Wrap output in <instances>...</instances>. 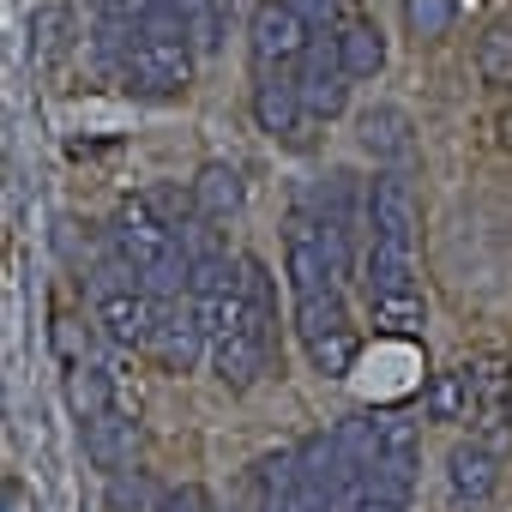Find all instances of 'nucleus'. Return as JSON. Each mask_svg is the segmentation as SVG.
Masks as SVG:
<instances>
[{
  "label": "nucleus",
  "mask_w": 512,
  "mask_h": 512,
  "mask_svg": "<svg viewBox=\"0 0 512 512\" xmlns=\"http://www.w3.org/2000/svg\"><path fill=\"white\" fill-rule=\"evenodd\" d=\"M368 320L380 338H416L428 326V308H422V290H404V296H368Z\"/></svg>",
  "instance_id": "aec40b11"
},
{
  "label": "nucleus",
  "mask_w": 512,
  "mask_h": 512,
  "mask_svg": "<svg viewBox=\"0 0 512 512\" xmlns=\"http://www.w3.org/2000/svg\"><path fill=\"white\" fill-rule=\"evenodd\" d=\"M356 139H362V151H368L374 163H410V157H416V127H410V115H404L398 103L362 109V115H356Z\"/></svg>",
  "instance_id": "9d476101"
},
{
  "label": "nucleus",
  "mask_w": 512,
  "mask_h": 512,
  "mask_svg": "<svg viewBox=\"0 0 512 512\" xmlns=\"http://www.w3.org/2000/svg\"><path fill=\"white\" fill-rule=\"evenodd\" d=\"M422 416L428 422H476L482 416V392H476L470 368H440L422 386Z\"/></svg>",
  "instance_id": "ddd939ff"
},
{
  "label": "nucleus",
  "mask_w": 512,
  "mask_h": 512,
  "mask_svg": "<svg viewBox=\"0 0 512 512\" xmlns=\"http://www.w3.org/2000/svg\"><path fill=\"white\" fill-rule=\"evenodd\" d=\"M67 410H73L79 422L115 410V386H109V374H103L91 356H67Z\"/></svg>",
  "instance_id": "6ab92c4d"
},
{
  "label": "nucleus",
  "mask_w": 512,
  "mask_h": 512,
  "mask_svg": "<svg viewBox=\"0 0 512 512\" xmlns=\"http://www.w3.org/2000/svg\"><path fill=\"white\" fill-rule=\"evenodd\" d=\"M476 79L488 91H512V19H494L476 37Z\"/></svg>",
  "instance_id": "412c9836"
},
{
  "label": "nucleus",
  "mask_w": 512,
  "mask_h": 512,
  "mask_svg": "<svg viewBox=\"0 0 512 512\" xmlns=\"http://www.w3.org/2000/svg\"><path fill=\"white\" fill-rule=\"evenodd\" d=\"M296 79H302V103H308V115H320V121L344 115V103H350V73H344V55H338V31L308 43Z\"/></svg>",
  "instance_id": "0eeeda50"
},
{
  "label": "nucleus",
  "mask_w": 512,
  "mask_h": 512,
  "mask_svg": "<svg viewBox=\"0 0 512 512\" xmlns=\"http://www.w3.org/2000/svg\"><path fill=\"white\" fill-rule=\"evenodd\" d=\"M362 284H368V296H404V290H416V247H404V241H368Z\"/></svg>",
  "instance_id": "2eb2a0df"
},
{
  "label": "nucleus",
  "mask_w": 512,
  "mask_h": 512,
  "mask_svg": "<svg viewBox=\"0 0 512 512\" xmlns=\"http://www.w3.org/2000/svg\"><path fill=\"white\" fill-rule=\"evenodd\" d=\"M163 512H211V500H205L199 482H187V488H169L163 494Z\"/></svg>",
  "instance_id": "bb28decb"
},
{
  "label": "nucleus",
  "mask_w": 512,
  "mask_h": 512,
  "mask_svg": "<svg viewBox=\"0 0 512 512\" xmlns=\"http://www.w3.org/2000/svg\"><path fill=\"white\" fill-rule=\"evenodd\" d=\"M145 356L163 374H193L211 356V338H205V326H199V314H193L187 296H163V314H157V332H151Z\"/></svg>",
  "instance_id": "39448f33"
},
{
  "label": "nucleus",
  "mask_w": 512,
  "mask_h": 512,
  "mask_svg": "<svg viewBox=\"0 0 512 512\" xmlns=\"http://www.w3.org/2000/svg\"><path fill=\"white\" fill-rule=\"evenodd\" d=\"M253 512H308L302 482H296V452L266 458L260 470H253Z\"/></svg>",
  "instance_id": "f3484780"
},
{
  "label": "nucleus",
  "mask_w": 512,
  "mask_h": 512,
  "mask_svg": "<svg viewBox=\"0 0 512 512\" xmlns=\"http://www.w3.org/2000/svg\"><path fill=\"white\" fill-rule=\"evenodd\" d=\"M338 55H344L350 79H374L386 67V31L374 19H344L338 25Z\"/></svg>",
  "instance_id": "a211bd4d"
},
{
  "label": "nucleus",
  "mask_w": 512,
  "mask_h": 512,
  "mask_svg": "<svg viewBox=\"0 0 512 512\" xmlns=\"http://www.w3.org/2000/svg\"><path fill=\"white\" fill-rule=\"evenodd\" d=\"M91 314H97V326H103L109 344H121V350H145L151 332H157L163 296H151L121 260H109V266L91 278Z\"/></svg>",
  "instance_id": "f03ea898"
},
{
  "label": "nucleus",
  "mask_w": 512,
  "mask_h": 512,
  "mask_svg": "<svg viewBox=\"0 0 512 512\" xmlns=\"http://www.w3.org/2000/svg\"><path fill=\"white\" fill-rule=\"evenodd\" d=\"M133 452H139V422H133V416L103 410V416L85 422V458H91L97 470L121 476V470H133Z\"/></svg>",
  "instance_id": "9b49d317"
},
{
  "label": "nucleus",
  "mask_w": 512,
  "mask_h": 512,
  "mask_svg": "<svg viewBox=\"0 0 512 512\" xmlns=\"http://www.w3.org/2000/svg\"><path fill=\"white\" fill-rule=\"evenodd\" d=\"M446 482H452V494L470 500V506L494 500V488H500V458H494V446H482V440L452 446V458H446Z\"/></svg>",
  "instance_id": "4468645a"
},
{
  "label": "nucleus",
  "mask_w": 512,
  "mask_h": 512,
  "mask_svg": "<svg viewBox=\"0 0 512 512\" xmlns=\"http://www.w3.org/2000/svg\"><path fill=\"white\" fill-rule=\"evenodd\" d=\"M223 7H235V0H223Z\"/></svg>",
  "instance_id": "c756f323"
},
{
  "label": "nucleus",
  "mask_w": 512,
  "mask_h": 512,
  "mask_svg": "<svg viewBox=\"0 0 512 512\" xmlns=\"http://www.w3.org/2000/svg\"><path fill=\"white\" fill-rule=\"evenodd\" d=\"M121 79L133 97H181L193 85V43L187 37H145L133 31L121 55Z\"/></svg>",
  "instance_id": "7ed1b4c3"
},
{
  "label": "nucleus",
  "mask_w": 512,
  "mask_h": 512,
  "mask_svg": "<svg viewBox=\"0 0 512 512\" xmlns=\"http://www.w3.org/2000/svg\"><path fill=\"white\" fill-rule=\"evenodd\" d=\"M284 272H290V290L296 296H314V290H332L338 284V253H332V241H326V229L314 217H290Z\"/></svg>",
  "instance_id": "423d86ee"
},
{
  "label": "nucleus",
  "mask_w": 512,
  "mask_h": 512,
  "mask_svg": "<svg viewBox=\"0 0 512 512\" xmlns=\"http://www.w3.org/2000/svg\"><path fill=\"white\" fill-rule=\"evenodd\" d=\"M284 7H296L308 25H314V37H332L344 19H338V0H284Z\"/></svg>",
  "instance_id": "393cba45"
},
{
  "label": "nucleus",
  "mask_w": 512,
  "mask_h": 512,
  "mask_svg": "<svg viewBox=\"0 0 512 512\" xmlns=\"http://www.w3.org/2000/svg\"><path fill=\"white\" fill-rule=\"evenodd\" d=\"M37 37H43V55H55V49L67 43V0H49V7H43Z\"/></svg>",
  "instance_id": "a878e982"
},
{
  "label": "nucleus",
  "mask_w": 512,
  "mask_h": 512,
  "mask_svg": "<svg viewBox=\"0 0 512 512\" xmlns=\"http://www.w3.org/2000/svg\"><path fill=\"white\" fill-rule=\"evenodd\" d=\"M362 217H368V241H404V247H416L422 211H416L410 181H398V175H374L368 193H362Z\"/></svg>",
  "instance_id": "6e6552de"
},
{
  "label": "nucleus",
  "mask_w": 512,
  "mask_h": 512,
  "mask_svg": "<svg viewBox=\"0 0 512 512\" xmlns=\"http://www.w3.org/2000/svg\"><path fill=\"white\" fill-rule=\"evenodd\" d=\"M308 43H314V25L296 7H284V0L253 7V19H247V55H253V67H260V73L266 67H302Z\"/></svg>",
  "instance_id": "20e7f679"
},
{
  "label": "nucleus",
  "mask_w": 512,
  "mask_h": 512,
  "mask_svg": "<svg viewBox=\"0 0 512 512\" xmlns=\"http://www.w3.org/2000/svg\"><path fill=\"white\" fill-rule=\"evenodd\" d=\"M344 332H356V326H350V314H344L338 284H332V290H314V296H296V338H302V350H314V344H326V338H344Z\"/></svg>",
  "instance_id": "dca6fc26"
},
{
  "label": "nucleus",
  "mask_w": 512,
  "mask_h": 512,
  "mask_svg": "<svg viewBox=\"0 0 512 512\" xmlns=\"http://www.w3.org/2000/svg\"><path fill=\"white\" fill-rule=\"evenodd\" d=\"M181 7V19H187V43H193V55H217V43H223V0H175Z\"/></svg>",
  "instance_id": "5701e85b"
},
{
  "label": "nucleus",
  "mask_w": 512,
  "mask_h": 512,
  "mask_svg": "<svg viewBox=\"0 0 512 512\" xmlns=\"http://www.w3.org/2000/svg\"><path fill=\"white\" fill-rule=\"evenodd\" d=\"M506 151H512V121H506Z\"/></svg>",
  "instance_id": "c85d7f7f"
},
{
  "label": "nucleus",
  "mask_w": 512,
  "mask_h": 512,
  "mask_svg": "<svg viewBox=\"0 0 512 512\" xmlns=\"http://www.w3.org/2000/svg\"><path fill=\"white\" fill-rule=\"evenodd\" d=\"M109 247L115 260L151 290V296H187L193 284V260H187V241L175 235L169 217H157L151 199H127L109 223Z\"/></svg>",
  "instance_id": "f257e3e1"
},
{
  "label": "nucleus",
  "mask_w": 512,
  "mask_h": 512,
  "mask_svg": "<svg viewBox=\"0 0 512 512\" xmlns=\"http://www.w3.org/2000/svg\"><path fill=\"white\" fill-rule=\"evenodd\" d=\"M109 512H163V494L133 470H121V476H109Z\"/></svg>",
  "instance_id": "b1692460"
},
{
  "label": "nucleus",
  "mask_w": 512,
  "mask_h": 512,
  "mask_svg": "<svg viewBox=\"0 0 512 512\" xmlns=\"http://www.w3.org/2000/svg\"><path fill=\"white\" fill-rule=\"evenodd\" d=\"M398 19H404V37L422 49V43H440V37H452L458 0H404V7H398Z\"/></svg>",
  "instance_id": "4be33fe9"
},
{
  "label": "nucleus",
  "mask_w": 512,
  "mask_h": 512,
  "mask_svg": "<svg viewBox=\"0 0 512 512\" xmlns=\"http://www.w3.org/2000/svg\"><path fill=\"white\" fill-rule=\"evenodd\" d=\"M302 115H308L302 79L290 67H266L260 85H253V121H260V133H272L284 145H302Z\"/></svg>",
  "instance_id": "1a4fd4ad"
},
{
  "label": "nucleus",
  "mask_w": 512,
  "mask_h": 512,
  "mask_svg": "<svg viewBox=\"0 0 512 512\" xmlns=\"http://www.w3.org/2000/svg\"><path fill=\"white\" fill-rule=\"evenodd\" d=\"M500 416H506V428H512V386H506V398H500Z\"/></svg>",
  "instance_id": "cd10ccee"
},
{
  "label": "nucleus",
  "mask_w": 512,
  "mask_h": 512,
  "mask_svg": "<svg viewBox=\"0 0 512 512\" xmlns=\"http://www.w3.org/2000/svg\"><path fill=\"white\" fill-rule=\"evenodd\" d=\"M187 193H193V211H199V217H211V223H229V217H241V199H247V187H241V169H235V163H223V157L199 163V175L187 181Z\"/></svg>",
  "instance_id": "f8f14e48"
}]
</instances>
